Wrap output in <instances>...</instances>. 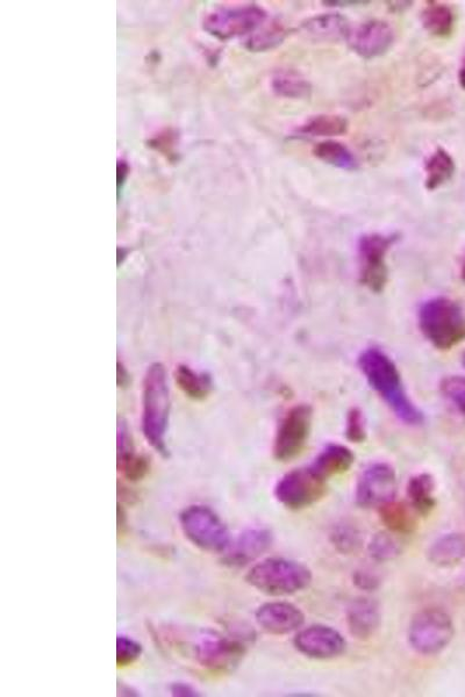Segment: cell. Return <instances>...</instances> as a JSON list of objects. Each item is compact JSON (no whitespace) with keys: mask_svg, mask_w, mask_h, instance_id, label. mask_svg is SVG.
Wrapping results in <instances>:
<instances>
[{"mask_svg":"<svg viewBox=\"0 0 465 697\" xmlns=\"http://www.w3.org/2000/svg\"><path fill=\"white\" fill-rule=\"evenodd\" d=\"M357 364L369 385L400 421L411 427L424 425V413L410 399L396 363L385 351L377 347L364 349Z\"/></svg>","mask_w":465,"mask_h":697,"instance_id":"cell-1","label":"cell"},{"mask_svg":"<svg viewBox=\"0 0 465 697\" xmlns=\"http://www.w3.org/2000/svg\"><path fill=\"white\" fill-rule=\"evenodd\" d=\"M170 393L167 372L161 363L148 366L142 390V433L163 457L168 456L166 436L169 423Z\"/></svg>","mask_w":465,"mask_h":697,"instance_id":"cell-2","label":"cell"},{"mask_svg":"<svg viewBox=\"0 0 465 697\" xmlns=\"http://www.w3.org/2000/svg\"><path fill=\"white\" fill-rule=\"evenodd\" d=\"M418 322L421 333L438 350H452L465 341V314L452 299L436 297L425 301Z\"/></svg>","mask_w":465,"mask_h":697,"instance_id":"cell-3","label":"cell"},{"mask_svg":"<svg viewBox=\"0 0 465 697\" xmlns=\"http://www.w3.org/2000/svg\"><path fill=\"white\" fill-rule=\"evenodd\" d=\"M312 578L309 567L296 560L273 557L254 565L246 581L264 594L285 596L304 591L311 585Z\"/></svg>","mask_w":465,"mask_h":697,"instance_id":"cell-4","label":"cell"},{"mask_svg":"<svg viewBox=\"0 0 465 697\" xmlns=\"http://www.w3.org/2000/svg\"><path fill=\"white\" fill-rule=\"evenodd\" d=\"M183 534L200 550L224 553L232 543L230 531L210 507L193 505L180 514Z\"/></svg>","mask_w":465,"mask_h":697,"instance_id":"cell-5","label":"cell"},{"mask_svg":"<svg viewBox=\"0 0 465 697\" xmlns=\"http://www.w3.org/2000/svg\"><path fill=\"white\" fill-rule=\"evenodd\" d=\"M454 635L452 617L441 609L429 608L413 617L407 639L419 655L435 656L447 648Z\"/></svg>","mask_w":465,"mask_h":697,"instance_id":"cell-6","label":"cell"},{"mask_svg":"<svg viewBox=\"0 0 465 697\" xmlns=\"http://www.w3.org/2000/svg\"><path fill=\"white\" fill-rule=\"evenodd\" d=\"M399 240L397 234L371 233L357 244L360 263V283L372 293H381L389 280L386 256Z\"/></svg>","mask_w":465,"mask_h":697,"instance_id":"cell-7","label":"cell"},{"mask_svg":"<svg viewBox=\"0 0 465 697\" xmlns=\"http://www.w3.org/2000/svg\"><path fill=\"white\" fill-rule=\"evenodd\" d=\"M193 655L200 666L214 673H228L240 664L247 651L246 639L203 631L198 636Z\"/></svg>","mask_w":465,"mask_h":697,"instance_id":"cell-8","label":"cell"},{"mask_svg":"<svg viewBox=\"0 0 465 697\" xmlns=\"http://www.w3.org/2000/svg\"><path fill=\"white\" fill-rule=\"evenodd\" d=\"M327 493V479L312 465L292 470L278 480L275 497L292 510L317 504Z\"/></svg>","mask_w":465,"mask_h":697,"instance_id":"cell-9","label":"cell"},{"mask_svg":"<svg viewBox=\"0 0 465 697\" xmlns=\"http://www.w3.org/2000/svg\"><path fill=\"white\" fill-rule=\"evenodd\" d=\"M312 422L313 408L310 405L299 404L286 412L274 442V456L278 462H289L302 454L311 435Z\"/></svg>","mask_w":465,"mask_h":697,"instance_id":"cell-10","label":"cell"},{"mask_svg":"<svg viewBox=\"0 0 465 697\" xmlns=\"http://www.w3.org/2000/svg\"><path fill=\"white\" fill-rule=\"evenodd\" d=\"M398 491L397 473L388 463L370 464L361 473L356 485L355 501L362 508L381 507L395 500Z\"/></svg>","mask_w":465,"mask_h":697,"instance_id":"cell-11","label":"cell"},{"mask_svg":"<svg viewBox=\"0 0 465 697\" xmlns=\"http://www.w3.org/2000/svg\"><path fill=\"white\" fill-rule=\"evenodd\" d=\"M267 19V12L256 5L234 7L211 14L206 30L227 40L255 32Z\"/></svg>","mask_w":465,"mask_h":697,"instance_id":"cell-12","label":"cell"},{"mask_svg":"<svg viewBox=\"0 0 465 697\" xmlns=\"http://www.w3.org/2000/svg\"><path fill=\"white\" fill-rule=\"evenodd\" d=\"M293 645L305 657L317 660L339 657L347 648L346 639L338 630L320 624L300 629Z\"/></svg>","mask_w":465,"mask_h":697,"instance_id":"cell-13","label":"cell"},{"mask_svg":"<svg viewBox=\"0 0 465 697\" xmlns=\"http://www.w3.org/2000/svg\"><path fill=\"white\" fill-rule=\"evenodd\" d=\"M348 43L364 60H374L389 52L395 41L392 27L382 20H369L350 32Z\"/></svg>","mask_w":465,"mask_h":697,"instance_id":"cell-14","label":"cell"},{"mask_svg":"<svg viewBox=\"0 0 465 697\" xmlns=\"http://www.w3.org/2000/svg\"><path fill=\"white\" fill-rule=\"evenodd\" d=\"M255 620L268 634L283 636L300 630L305 623V615L293 603L274 601L264 603L257 609Z\"/></svg>","mask_w":465,"mask_h":697,"instance_id":"cell-15","label":"cell"},{"mask_svg":"<svg viewBox=\"0 0 465 697\" xmlns=\"http://www.w3.org/2000/svg\"><path fill=\"white\" fill-rule=\"evenodd\" d=\"M273 542V533L268 528H250L228 546L223 563L230 567L249 565L266 553Z\"/></svg>","mask_w":465,"mask_h":697,"instance_id":"cell-16","label":"cell"},{"mask_svg":"<svg viewBox=\"0 0 465 697\" xmlns=\"http://www.w3.org/2000/svg\"><path fill=\"white\" fill-rule=\"evenodd\" d=\"M382 614L378 602L360 598L350 603L347 610V624L354 637L368 639L376 634L381 625Z\"/></svg>","mask_w":465,"mask_h":697,"instance_id":"cell-17","label":"cell"},{"mask_svg":"<svg viewBox=\"0 0 465 697\" xmlns=\"http://www.w3.org/2000/svg\"><path fill=\"white\" fill-rule=\"evenodd\" d=\"M300 30L307 38L319 42L348 40L352 27L346 17L338 13L320 14L304 21Z\"/></svg>","mask_w":465,"mask_h":697,"instance_id":"cell-18","label":"cell"},{"mask_svg":"<svg viewBox=\"0 0 465 697\" xmlns=\"http://www.w3.org/2000/svg\"><path fill=\"white\" fill-rule=\"evenodd\" d=\"M354 462L355 456L352 450L345 445L331 443L321 450L311 465L328 480L348 472Z\"/></svg>","mask_w":465,"mask_h":697,"instance_id":"cell-19","label":"cell"},{"mask_svg":"<svg viewBox=\"0 0 465 697\" xmlns=\"http://www.w3.org/2000/svg\"><path fill=\"white\" fill-rule=\"evenodd\" d=\"M412 506L392 500L379 507V517L393 535H410L416 531L418 521Z\"/></svg>","mask_w":465,"mask_h":697,"instance_id":"cell-20","label":"cell"},{"mask_svg":"<svg viewBox=\"0 0 465 697\" xmlns=\"http://www.w3.org/2000/svg\"><path fill=\"white\" fill-rule=\"evenodd\" d=\"M465 558V537L461 534H446L438 538L428 550V559L439 567H454Z\"/></svg>","mask_w":465,"mask_h":697,"instance_id":"cell-21","label":"cell"},{"mask_svg":"<svg viewBox=\"0 0 465 697\" xmlns=\"http://www.w3.org/2000/svg\"><path fill=\"white\" fill-rule=\"evenodd\" d=\"M421 23L429 34L446 39L455 31L456 14L449 5L429 2L421 12Z\"/></svg>","mask_w":465,"mask_h":697,"instance_id":"cell-22","label":"cell"},{"mask_svg":"<svg viewBox=\"0 0 465 697\" xmlns=\"http://www.w3.org/2000/svg\"><path fill=\"white\" fill-rule=\"evenodd\" d=\"M410 505L416 513L427 516L436 507L435 480L429 473H420L409 480L406 487Z\"/></svg>","mask_w":465,"mask_h":697,"instance_id":"cell-23","label":"cell"},{"mask_svg":"<svg viewBox=\"0 0 465 697\" xmlns=\"http://www.w3.org/2000/svg\"><path fill=\"white\" fill-rule=\"evenodd\" d=\"M349 121L338 114H319L306 120L296 129L297 136L306 138H333L348 132Z\"/></svg>","mask_w":465,"mask_h":697,"instance_id":"cell-24","label":"cell"},{"mask_svg":"<svg viewBox=\"0 0 465 697\" xmlns=\"http://www.w3.org/2000/svg\"><path fill=\"white\" fill-rule=\"evenodd\" d=\"M456 164L446 149L438 148L429 156L425 164V186L428 191H435L453 178Z\"/></svg>","mask_w":465,"mask_h":697,"instance_id":"cell-25","label":"cell"},{"mask_svg":"<svg viewBox=\"0 0 465 697\" xmlns=\"http://www.w3.org/2000/svg\"><path fill=\"white\" fill-rule=\"evenodd\" d=\"M313 155L321 162L341 170L355 171L360 167L352 150L339 141L326 140L317 143L313 148Z\"/></svg>","mask_w":465,"mask_h":697,"instance_id":"cell-26","label":"cell"},{"mask_svg":"<svg viewBox=\"0 0 465 697\" xmlns=\"http://www.w3.org/2000/svg\"><path fill=\"white\" fill-rule=\"evenodd\" d=\"M175 380L186 397L200 401L209 397L212 391V379L206 373L198 372L188 365H178Z\"/></svg>","mask_w":465,"mask_h":697,"instance_id":"cell-27","label":"cell"},{"mask_svg":"<svg viewBox=\"0 0 465 697\" xmlns=\"http://www.w3.org/2000/svg\"><path fill=\"white\" fill-rule=\"evenodd\" d=\"M277 96L286 99H307L312 95V85L295 70L278 71L271 81Z\"/></svg>","mask_w":465,"mask_h":697,"instance_id":"cell-28","label":"cell"},{"mask_svg":"<svg viewBox=\"0 0 465 697\" xmlns=\"http://www.w3.org/2000/svg\"><path fill=\"white\" fill-rule=\"evenodd\" d=\"M335 550L341 555H354L362 548L363 540L360 530L349 523H339L329 535Z\"/></svg>","mask_w":465,"mask_h":697,"instance_id":"cell-29","label":"cell"},{"mask_svg":"<svg viewBox=\"0 0 465 697\" xmlns=\"http://www.w3.org/2000/svg\"><path fill=\"white\" fill-rule=\"evenodd\" d=\"M288 30L281 23H271L263 30L256 32L249 37L246 46L249 50L253 52H267V50L274 49L279 45H282L286 37H288Z\"/></svg>","mask_w":465,"mask_h":697,"instance_id":"cell-30","label":"cell"},{"mask_svg":"<svg viewBox=\"0 0 465 697\" xmlns=\"http://www.w3.org/2000/svg\"><path fill=\"white\" fill-rule=\"evenodd\" d=\"M369 555L378 563H388L402 555V545L392 533H378L368 545Z\"/></svg>","mask_w":465,"mask_h":697,"instance_id":"cell-31","label":"cell"},{"mask_svg":"<svg viewBox=\"0 0 465 697\" xmlns=\"http://www.w3.org/2000/svg\"><path fill=\"white\" fill-rule=\"evenodd\" d=\"M440 390L456 411L459 412L465 420V377L449 376L442 379Z\"/></svg>","mask_w":465,"mask_h":697,"instance_id":"cell-32","label":"cell"},{"mask_svg":"<svg viewBox=\"0 0 465 697\" xmlns=\"http://www.w3.org/2000/svg\"><path fill=\"white\" fill-rule=\"evenodd\" d=\"M142 655V646L135 639L121 635L117 638V665L127 667Z\"/></svg>","mask_w":465,"mask_h":697,"instance_id":"cell-33","label":"cell"},{"mask_svg":"<svg viewBox=\"0 0 465 697\" xmlns=\"http://www.w3.org/2000/svg\"><path fill=\"white\" fill-rule=\"evenodd\" d=\"M346 437L353 443H363L367 440L366 419L359 407L350 409L347 414Z\"/></svg>","mask_w":465,"mask_h":697,"instance_id":"cell-34","label":"cell"},{"mask_svg":"<svg viewBox=\"0 0 465 697\" xmlns=\"http://www.w3.org/2000/svg\"><path fill=\"white\" fill-rule=\"evenodd\" d=\"M353 582L355 587L364 592H374L381 586V579L378 578L377 574L368 570L355 571Z\"/></svg>","mask_w":465,"mask_h":697,"instance_id":"cell-35","label":"cell"},{"mask_svg":"<svg viewBox=\"0 0 465 697\" xmlns=\"http://www.w3.org/2000/svg\"><path fill=\"white\" fill-rule=\"evenodd\" d=\"M171 695L176 697H196L200 694L195 687L190 684H185V682H175V684L170 686Z\"/></svg>","mask_w":465,"mask_h":697,"instance_id":"cell-36","label":"cell"},{"mask_svg":"<svg viewBox=\"0 0 465 697\" xmlns=\"http://www.w3.org/2000/svg\"><path fill=\"white\" fill-rule=\"evenodd\" d=\"M327 6H339V7H345V6H359V5H367L369 2H341V0H338V2H331V0H328V2H325Z\"/></svg>","mask_w":465,"mask_h":697,"instance_id":"cell-37","label":"cell"},{"mask_svg":"<svg viewBox=\"0 0 465 697\" xmlns=\"http://www.w3.org/2000/svg\"><path fill=\"white\" fill-rule=\"evenodd\" d=\"M459 83L461 85V88L465 90V56L461 64V68L459 71Z\"/></svg>","mask_w":465,"mask_h":697,"instance_id":"cell-38","label":"cell"},{"mask_svg":"<svg viewBox=\"0 0 465 697\" xmlns=\"http://www.w3.org/2000/svg\"><path fill=\"white\" fill-rule=\"evenodd\" d=\"M462 278H463V280H464V282H465V262H464L463 268H462Z\"/></svg>","mask_w":465,"mask_h":697,"instance_id":"cell-39","label":"cell"},{"mask_svg":"<svg viewBox=\"0 0 465 697\" xmlns=\"http://www.w3.org/2000/svg\"><path fill=\"white\" fill-rule=\"evenodd\" d=\"M463 364H464V366H465V354H464V356H463Z\"/></svg>","mask_w":465,"mask_h":697,"instance_id":"cell-40","label":"cell"}]
</instances>
